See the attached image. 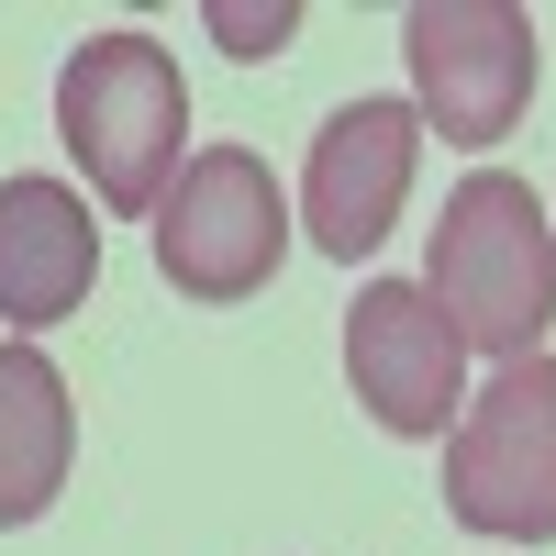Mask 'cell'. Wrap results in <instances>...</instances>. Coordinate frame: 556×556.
<instances>
[{
	"label": "cell",
	"mask_w": 556,
	"mask_h": 556,
	"mask_svg": "<svg viewBox=\"0 0 556 556\" xmlns=\"http://www.w3.org/2000/svg\"><path fill=\"white\" fill-rule=\"evenodd\" d=\"M78 456V412L45 345H0V523H34L45 501L67 490Z\"/></svg>",
	"instance_id": "9c48e42d"
},
{
	"label": "cell",
	"mask_w": 556,
	"mask_h": 556,
	"mask_svg": "<svg viewBox=\"0 0 556 556\" xmlns=\"http://www.w3.org/2000/svg\"><path fill=\"white\" fill-rule=\"evenodd\" d=\"M412 156H424V112L412 101H345L334 123L312 134V167H301V235L323 256H367L401 223L412 201Z\"/></svg>",
	"instance_id": "52a82bcc"
},
{
	"label": "cell",
	"mask_w": 556,
	"mask_h": 556,
	"mask_svg": "<svg viewBox=\"0 0 556 556\" xmlns=\"http://www.w3.org/2000/svg\"><path fill=\"white\" fill-rule=\"evenodd\" d=\"M401 56H412V112L445 146H501L545 78V45L513 0H424L401 23Z\"/></svg>",
	"instance_id": "5b68a950"
},
{
	"label": "cell",
	"mask_w": 556,
	"mask_h": 556,
	"mask_svg": "<svg viewBox=\"0 0 556 556\" xmlns=\"http://www.w3.org/2000/svg\"><path fill=\"white\" fill-rule=\"evenodd\" d=\"M424 290L456 323V345L479 356H545V323H556V223L523 190L513 167H479L445 190L434 223V256H424Z\"/></svg>",
	"instance_id": "6da1fadb"
},
{
	"label": "cell",
	"mask_w": 556,
	"mask_h": 556,
	"mask_svg": "<svg viewBox=\"0 0 556 556\" xmlns=\"http://www.w3.org/2000/svg\"><path fill=\"white\" fill-rule=\"evenodd\" d=\"M190 134V89H178V56L156 34H89L56 67V146L89 167V190L112 212H156Z\"/></svg>",
	"instance_id": "7a4b0ae2"
},
{
	"label": "cell",
	"mask_w": 556,
	"mask_h": 556,
	"mask_svg": "<svg viewBox=\"0 0 556 556\" xmlns=\"http://www.w3.org/2000/svg\"><path fill=\"white\" fill-rule=\"evenodd\" d=\"M278 256H290V201H278L267 156L201 146L156 201V278L178 301H256Z\"/></svg>",
	"instance_id": "277c9868"
},
{
	"label": "cell",
	"mask_w": 556,
	"mask_h": 556,
	"mask_svg": "<svg viewBox=\"0 0 556 556\" xmlns=\"http://www.w3.org/2000/svg\"><path fill=\"white\" fill-rule=\"evenodd\" d=\"M345 379L379 434H445L468 412V345L424 278H367L345 312Z\"/></svg>",
	"instance_id": "8992f818"
},
{
	"label": "cell",
	"mask_w": 556,
	"mask_h": 556,
	"mask_svg": "<svg viewBox=\"0 0 556 556\" xmlns=\"http://www.w3.org/2000/svg\"><path fill=\"white\" fill-rule=\"evenodd\" d=\"M445 513L490 545L556 534V356H513L445 424Z\"/></svg>",
	"instance_id": "3957f363"
},
{
	"label": "cell",
	"mask_w": 556,
	"mask_h": 556,
	"mask_svg": "<svg viewBox=\"0 0 556 556\" xmlns=\"http://www.w3.org/2000/svg\"><path fill=\"white\" fill-rule=\"evenodd\" d=\"M212 34L235 45V56H278V45L301 34V12H290V0H267V12H256V0H212Z\"/></svg>",
	"instance_id": "30bf717a"
},
{
	"label": "cell",
	"mask_w": 556,
	"mask_h": 556,
	"mask_svg": "<svg viewBox=\"0 0 556 556\" xmlns=\"http://www.w3.org/2000/svg\"><path fill=\"white\" fill-rule=\"evenodd\" d=\"M101 278V223L67 178H0V323L45 334Z\"/></svg>",
	"instance_id": "ba28073f"
}]
</instances>
